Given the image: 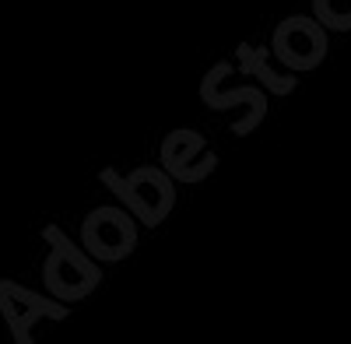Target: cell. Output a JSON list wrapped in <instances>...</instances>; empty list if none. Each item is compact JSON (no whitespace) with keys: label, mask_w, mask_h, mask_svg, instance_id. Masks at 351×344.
<instances>
[{"label":"cell","mask_w":351,"mask_h":344,"mask_svg":"<svg viewBox=\"0 0 351 344\" xmlns=\"http://www.w3.org/2000/svg\"><path fill=\"white\" fill-rule=\"evenodd\" d=\"M102 183L116 190V197L148 225H158L169 208H172V183L162 176L158 169H134L130 176H120V172L106 169Z\"/></svg>","instance_id":"2"},{"label":"cell","mask_w":351,"mask_h":344,"mask_svg":"<svg viewBox=\"0 0 351 344\" xmlns=\"http://www.w3.org/2000/svg\"><path fill=\"white\" fill-rule=\"evenodd\" d=\"M43 239L49 243V253L43 260V281L46 288L60 299V302H81L88 292L99 284V264L92 253H81L77 246H71V239L60 232L56 225H49Z\"/></svg>","instance_id":"1"},{"label":"cell","mask_w":351,"mask_h":344,"mask_svg":"<svg viewBox=\"0 0 351 344\" xmlns=\"http://www.w3.org/2000/svg\"><path fill=\"white\" fill-rule=\"evenodd\" d=\"M0 312L8 320L11 337L18 344H28L32 341V327L39 320H64L67 306H60V299H43L14 281H0Z\"/></svg>","instance_id":"4"},{"label":"cell","mask_w":351,"mask_h":344,"mask_svg":"<svg viewBox=\"0 0 351 344\" xmlns=\"http://www.w3.org/2000/svg\"><path fill=\"white\" fill-rule=\"evenodd\" d=\"M274 53L285 64L299 67V71H309V67H316L319 60H324L327 39L319 36V28L309 18H288L274 36Z\"/></svg>","instance_id":"5"},{"label":"cell","mask_w":351,"mask_h":344,"mask_svg":"<svg viewBox=\"0 0 351 344\" xmlns=\"http://www.w3.org/2000/svg\"><path fill=\"white\" fill-rule=\"evenodd\" d=\"M162 155H165V165L172 172H180L183 180H197V172L190 169V162H193V155H204V140L193 130H176V134H169Z\"/></svg>","instance_id":"6"},{"label":"cell","mask_w":351,"mask_h":344,"mask_svg":"<svg viewBox=\"0 0 351 344\" xmlns=\"http://www.w3.org/2000/svg\"><path fill=\"white\" fill-rule=\"evenodd\" d=\"M81 246L102 264L123 260L137 246V225L130 218V208H95L81 225Z\"/></svg>","instance_id":"3"}]
</instances>
